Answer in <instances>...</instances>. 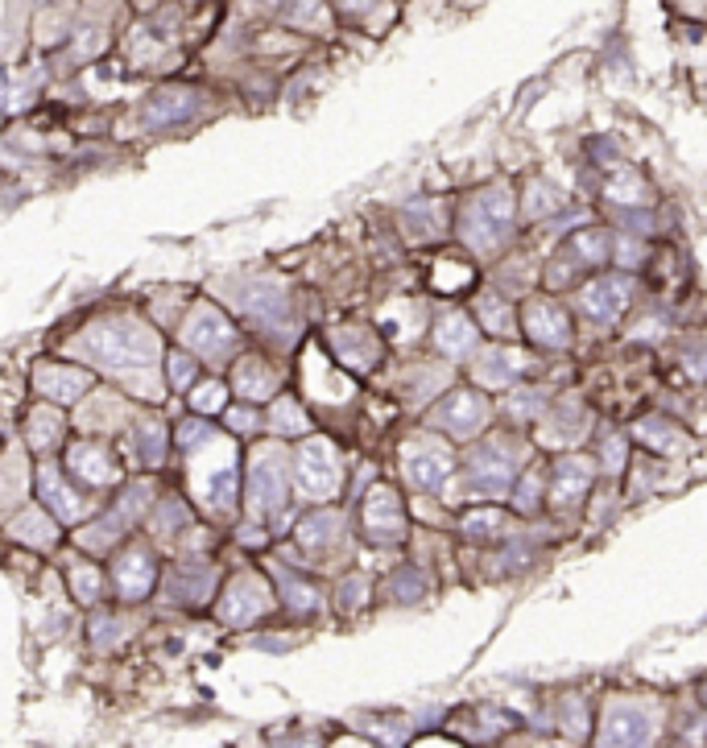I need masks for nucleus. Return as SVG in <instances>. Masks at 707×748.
Here are the masks:
<instances>
[{
	"mask_svg": "<svg viewBox=\"0 0 707 748\" xmlns=\"http://www.w3.org/2000/svg\"><path fill=\"white\" fill-rule=\"evenodd\" d=\"M265 608H269L265 583H257L253 575L236 579V583L228 587L224 604H220V612H224V620H228V625H249V620H257V616H261Z\"/></svg>",
	"mask_w": 707,
	"mask_h": 748,
	"instance_id": "14",
	"label": "nucleus"
},
{
	"mask_svg": "<svg viewBox=\"0 0 707 748\" xmlns=\"http://www.w3.org/2000/svg\"><path fill=\"white\" fill-rule=\"evenodd\" d=\"M236 389L249 397V401H261V397H269L273 389H278V381H273V372L261 360H244L236 368Z\"/></svg>",
	"mask_w": 707,
	"mask_h": 748,
	"instance_id": "23",
	"label": "nucleus"
},
{
	"mask_svg": "<svg viewBox=\"0 0 707 748\" xmlns=\"http://www.w3.org/2000/svg\"><path fill=\"white\" fill-rule=\"evenodd\" d=\"M294 476L311 501H331V496L340 492V455H335V447L327 439L302 443V451L294 455Z\"/></svg>",
	"mask_w": 707,
	"mask_h": 748,
	"instance_id": "4",
	"label": "nucleus"
},
{
	"mask_svg": "<svg viewBox=\"0 0 707 748\" xmlns=\"http://www.w3.org/2000/svg\"><path fill=\"white\" fill-rule=\"evenodd\" d=\"M195 405H199V410H220V405H224V385H203Z\"/></svg>",
	"mask_w": 707,
	"mask_h": 748,
	"instance_id": "37",
	"label": "nucleus"
},
{
	"mask_svg": "<svg viewBox=\"0 0 707 748\" xmlns=\"http://www.w3.org/2000/svg\"><path fill=\"white\" fill-rule=\"evenodd\" d=\"M273 426H278L282 434H298L302 426H306V418H302V410H298V405L294 401H278V405H273Z\"/></svg>",
	"mask_w": 707,
	"mask_h": 748,
	"instance_id": "32",
	"label": "nucleus"
},
{
	"mask_svg": "<svg viewBox=\"0 0 707 748\" xmlns=\"http://www.w3.org/2000/svg\"><path fill=\"white\" fill-rule=\"evenodd\" d=\"M538 496H542V472H526V480H521L517 492H513L517 509H534V505H538Z\"/></svg>",
	"mask_w": 707,
	"mask_h": 748,
	"instance_id": "33",
	"label": "nucleus"
},
{
	"mask_svg": "<svg viewBox=\"0 0 707 748\" xmlns=\"http://www.w3.org/2000/svg\"><path fill=\"white\" fill-rule=\"evenodd\" d=\"M58 430H63V422H54L46 410H38L34 422H29V447H34V451H50Z\"/></svg>",
	"mask_w": 707,
	"mask_h": 748,
	"instance_id": "30",
	"label": "nucleus"
},
{
	"mask_svg": "<svg viewBox=\"0 0 707 748\" xmlns=\"http://www.w3.org/2000/svg\"><path fill=\"white\" fill-rule=\"evenodd\" d=\"M42 496H46L50 509H54L58 517H63V521H75V517L83 513L79 496H71L67 484H58V472H54V467H42Z\"/></svg>",
	"mask_w": 707,
	"mask_h": 748,
	"instance_id": "26",
	"label": "nucleus"
},
{
	"mask_svg": "<svg viewBox=\"0 0 707 748\" xmlns=\"http://www.w3.org/2000/svg\"><path fill=\"white\" fill-rule=\"evenodd\" d=\"M612 253V236L604 228H583L567 240V261L571 265H604Z\"/></svg>",
	"mask_w": 707,
	"mask_h": 748,
	"instance_id": "19",
	"label": "nucleus"
},
{
	"mask_svg": "<svg viewBox=\"0 0 707 748\" xmlns=\"http://www.w3.org/2000/svg\"><path fill=\"white\" fill-rule=\"evenodd\" d=\"M191 368H195V360H191V356H174V360H170L174 385H187V381H191Z\"/></svg>",
	"mask_w": 707,
	"mask_h": 748,
	"instance_id": "39",
	"label": "nucleus"
},
{
	"mask_svg": "<svg viewBox=\"0 0 707 748\" xmlns=\"http://www.w3.org/2000/svg\"><path fill=\"white\" fill-rule=\"evenodd\" d=\"M141 447H145V459H149V463H158V459H162V447H166L162 430H158V426H141Z\"/></svg>",
	"mask_w": 707,
	"mask_h": 748,
	"instance_id": "35",
	"label": "nucleus"
},
{
	"mask_svg": "<svg viewBox=\"0 0 707 748\" xmlns=\"http://www.w3.org/2000/svg\"><path fill=\"white\" fill-rule=\"evenodd\" d=\"M608 199H617V203H645L650 195H645V182L637 178V174H617V178H608V191H604Z\"/></svg>",
	"mask_w": 707,
	"mask_h": 748,
	"instance_id": "29",
	"label": "nucleus"
},
{
	"mask_svg": "<svg viewBox=\"0 0 707 748\" xmlns=\"http://www.w3.org/2000/svg\"><path fill=\"white\" fill-rule=\"evenodd\" d=\"M476 319L493 331V335H505L509 327H513V306H509V298H501V294H480L476 298Z\"/></svg>",
	"mask_w": 707,
	"mask_h": 748,
	"instance_id": "25",
	"label": "nucleus"
},
{
	"mask_svg": "<svg viewBox=\"0 0 707 748\" xmlns=\"http://www.w3.org/2000/svg\"><path fill=\"white\" fill-rule=\"evenodd\" d=\"M517 476V455L509 443L488 439L468 455V480L480 496H505Z\"/></svg>",
	"mask_w": 707,
	"mask_h": 748,
	"instance_id": "5",
	"label": "nucleus"
},
{
	"mask_svg": "<svg viewBox=\"0 0 707 748\" xmlns=\"http://www.w3.org/2000/svg\"><path fill=\"white\" fill-rule=\"evenodd\" d=\"M550 488H555L550 496H555V505H559V509H579V505H583V496H588V488H592V463H588V459H579V455L559 459Z\"/></svg>",
	"mask_w": 707,
	"mask_h": 748,
	"instance_id": "13",
	"label": "nucleus"
},
{
	"mask_svg": "<svg viewBox=\"0 0 707 748\" xmlns=\"http://www.w3.org/2000/svg\"><path fill=\"white\" fill-rule=\"evenodd\" d=\"M87 348L96 352V360L104 364H120V368H137V364H149L153 356V344L149 335L133 323H100L87 331Z\"/></svg>",
	"mask_w": 707,
	"mask_h": 748,
	"instance_id": "3",
	"label": "nucleus"
},
{
	"mask_svg": "<svg viewBox=\"0 0 707 748\" xmlns=\"http://www.w3.org/2000/svg\"><path fill=\"white\" fill-rule=\"evenodd\" d=\"M282 17H286L290 25H298V29H306V25L323 21V5H319V0H286Z\"/></svg>",
	"mask_w": 707,
	"mask_h": 748,
	"instance_id": "31",
	"label": "nucleus"
},
{
	"mask_svg": "<svg viewBox=\"0 0 707 748\" xmlns=\"http://www.w3.org/2000/svg\"><path fill=\"white\" fill-rule=\"evenodd\" d=\"M364 529L373 542H397L406 534V513H402V501H397V492L377 484L368 492L364 501Z\"/></svg>",
	"mask_w": 707,
	"mask_h": 748,
	"instance_id": "10",
	"label": "nucleus"
},
{
	"mask_svg": "<svg viewBox=\"0 0 707 748\" xmlns=\"http://www.w3.org/2000/svg\"><path fill=\"white\" fill-rule=\"evenodd\" d=\"M182 339L195 348V352H203V356H220V352H228L232 348V323L220 315L215 306H195V315L187 319V327H182Z\"/></svg>",
	"mask_w": 707,
	"mask_h": 748,
	"instance_id": "11",
	"label": "nucleus"
},
{
	"mask_svg": "<svg viewBox=\"0 0 707 748\" xmlns=\"http://www.w3.org/2000/svg\"><path fill=\"white\" fill-rule=\"evenodd\" d=\"M629 302H633L629 277H596V282H588V286H583V294H579V310L592 323H600V327L621 323Z\"/></svg>",
	"mask_w": 707,
	"mask_h": 748,
	"instance_id": "7",
	"label": "nucleus"
},
{
	"mask_svg": "<svg viewBox=\"0 0 707 748\" xmlns=\"http://www.w3.org/2000/svg\"><path fill=\"white\" fill-rule=\"evenodd\" d=\"M464 534L472 538V542H493V538H505L509 534V513H501V509H476V513H468L464 517Z\"/></svg>",
	"mask_w": 707,
	"mask_h": 748,
	"instance_id": "21",
	"label": "nucleus"
},
{
	"mask_svg": "<svg viewBox=\"0 0 707 748\" xmlns=\"http://www.w3.org/2000/svg\"><path fill=\"white\" fill-rule=\"evenodd\" d=\"M199 108V96L191 87H162V91H153L149 104H145V120L149 124H182V120H191Z\"/></svg>",
	"mask_w": 707,
	"mask_h": 748,
	"instance_id": "15",
	"label": "nucleus"
},
{
	"mask_svg": "<svg viewBox=\"0 0 707 748\" xmlns=\"http://www.w3.org/2000/svg\"><path fill=\"white\" fill-rule=\"evenodd\" d=\"M71 467L83 476V480H91V484H104V480H112V467H108V459H104V451H91V447H79L75 455H71Z\"/></svg>",
	"mask_w": 707,
	"mask_h": 748,
	"instance_id": "28",
	"label": "nucleus"
},
{
	"mask_svg": "<svg viewBox=\"0 0 707 748\" xmlns=\"http://www.w3.org/2000/svg\"><path fill=\"white\" fill-rule=\"evenodd\" d=\"M228 418H232V430H253V426H257L253 410H232Z\"/></svg>",
	"mask_w": 707,
	"mask_h": 748,
	"instance_id": "40",
	"label": "nucleus"
},
{
	"mask_svg": "<svg viewBox=\"0 0 707 748\" xmlns=\"http://www.w3.org/2000/svg\"><path fill=\"white\" fill-rule=\"evenodd\" d=\"M637 439L645 443V447H654V451H666V455H674L683 447V434L674 430V422H666V418H645V422H637Z\"/></svg>",
	"mask_w": 707,
	"mask_h": 748,
	"instance_id": "24",
	"label": "nucleus"
},
{
	"mask_svg": "<svg viewBox=\"0 0 707 748\" xmlns=\"http://www.w3.org/2000/svg\"><path fill=\"white\" fill-rule=\"evenodd\" d=\"M290 496V472L282 451H257L253 472H249V509L261 513H278Z\"/></svg>",
	"mask_w": 707,
	"mask_h": 748,
	"instance_id": "6",
	"label": "nucleus"
},
{
	"mask_svg": "<svg viewBox=\"0 0 707 748\" xmlns=\"http://www.w3.org/2000/svg\"><path fill=\"white\" fill-rule=\"evenodd\" d=\"M654 740V720L650 711L637 703H608L604 724H600V744H650Z\"/></svg>",
	"mask_w": 707,
	"mask_h": 748,
	"instance_id": "9",
	"label": "nucleus"
},
{
	"mask_svg": "<svg viewBox=\"0 0 707 748\" xmlns=\"http://www.w3.org/2000/svg\"><path fill=\"white\" fill-rule=\"evenodd\" d=\"M253 5H278V0H253Z\"/></svg>",
	"mask_w": 707,
	"mask_h": 748,
	"instance_id": "43",
	"label": "nucleus"
},
{
	"mask_svg": "<svg viewBox=\"0 0 707 748\" xmlns=\"http://www.w3.org/2000/svg\"><path fill=\"white\" fill-rule=\"evenodd\" d=\"M493 418V405L476 389H451L435 410H430V426L451 434V439H476V434Z\"/></svg>",
	"mask_w": 707,
	"mask_h": 748,
	"instance_id": "2",
	"label": "nucleus"
},
{
	"mask_svg": "<svg viewBox=\"0 0 707 748\" xmlns=\"http://www.w3.org/2000/svg\"><path fill=\"white\" fill-rule=\"evenodd\" d=\"M331 344H335V348H348V352H352L348 360H352L356 368H373V364H377V344H373V339H368L364 331H335Z\"/></svg>",
	"mask_w": 707,
	"mask_h": 748,
	"instance_id": "27",
	"label": "nucleus"
},
{
	"mask_svg": "<svg viewBox=\"0 0 707 748\" xmlns=\"http://www.w3.org/2000/svg\"><path fill=\"white\" fill-rule=\"evenodd\" d=\"M75 583H79V600H91V583H96V575H91V571H75Z\"/></svg>",
	"mask_w": 707,
	"mask_h": 748,
	"instance_id": "41",
	"label": "nucleus"
},
{
	"mask_svg": "<svg viewBox=\"0 0 707 748\" xmlns=\"http://www.w3.org/2000/svg\"><path fill=\"white\" fill-rule=\"evenodd\" d=\"M406 480H410V488H418V492H443L447 484H451V476H455V459H451V451H443V447H430V443H422V447H406Z\"/></svg>",
	"mask_w": 707,
	"mask_h": 748,
	"instance_id": "8",
	"label": "nucleus"
},
{
	"mask_svg": "<svg viewBox=\"0 0 707 748\" xmlns=\"http://www.w3.org/2000/svg\"><path fill=\"white\" fill-rule=\"evenodd\" d=\"M335 538H340V517H335V513H315V517H306L298 525V542L306 550H327Z\"/></svg>",
	"mask_w": 707,
	"mask_h": 748,
	"instance_id": "22",
	"label": "nucleus"
},
{
	"mask_svg": "<svg viewBox=\"0 0 707 748\" xmlns=\"http://www.w3.org/2000/svg\"><path fill=\"white\" fill-rule=\"evenodd\" d=\"M476 339H480V331H476V323L468 315H443L439 327H435V348L443 356H451V360L472 356L476 352Z\"/></svg>",
	"mask_w": 707,
	"mask_h": 748,
	"instance_id": "16",
	"label": "nucleus"
},
{
	"mask_svg": "<svg viewBox=\"0 0 707 748\" xmlns=\"http://www.w3.org/2000/svg\"><path fill=\"white\" fill-rule=\"evenodd\" d=\"M286 600H290V608H298V612H315V608H319V591L306 587V583H286Z\"/></svg>",
	"mask_w": 707,
	"mask_h": 748,
	"instance_id": "34",
	"label": "nucleus"
},
{
	"mask_svg": "<svg viewBox=\"0 0 707 748\" xmlns=\"http://www.w3.org/2000/svg\"><path fill=\"white\" fill-rule=\"evenodd\" d=\"M513 232V191L509 186H484V191L464 207L459 236L472 253H497Z\"/></svg>",
	"mask_w": 707,
	"mask_h": 748,
	"instance_id": "1",
	"label": "nucleus"
},
{
	"mask_svg": "<svg viewBox=\"0 0 707 748\" xmlns=\"http://www.w3.org/2000/svg\"><path fill=\"white\" fill-rule=\"evenodd\" d=\"M116 583H120V596L141 600L145 591L153 587V563H149L141 550L125 554V558H120V567H116Z\"/></svg>",
	"mask_w": 707,
	"mask_h": 748,
	"instance_id": "20",
	"label": "nucleus"
},
{
	"mask_svg": "<svg viewBox=\"0 0 707 748\" xmlns=\"http://www.w3.org/2000/svg\"><path fill=\"white\" fill-rule=\"evenodd\" d=\"M621 451H625L621 439H604V467H608V472H621V463H625Z\"/></svg>",
	"mask_w": 707,
	"mask_h": 748,
	"instance_id": "38",
	"label": "nucleus"
},
{
	"mask_svg": "<svg viewBox=\"0 0 707 748\" xmlns=\"http://www.w3.org/2000/svg\"><path fill=\"white\" fill-rule=\"evenodd\" d=\"M521 368H526V360H521L517 352L497 348V352H488V356L476 364V381H480L484 389H509V385L521 377Z\"/></svg>",
	"mask_w": 707,
	"mask_h": 748,
	"instance_id": "17",
	"label": "nucleus"
},
{
	"mask_svg": "<svg viewBox=\"0 0 707 748\" xmlns=\"http://www.w3.org/2000/svg\"><path fill=\"white\" fill-rule=\"evenodd\" d=\"M340 5H344L348 13H364L368 5H377V0H340Z\"/></svg>",
	"mask_w": 707,
	"mask_h": 748,
	"instance_id": "42",
	"label": "nucleus"
},
{
	"mask_svg": "<svg viewBox=\"0 0 707 748\" xmlns=\"http://www.w3.org/2000/svg\"><path fill=\"white\" fill-rule=\"evenodd\" d=\"M559 199L550 195V186H534V195H530V215H542V211H555Z\"/></svg>",
	"mask_w": 707,
	"mask_h": 748,
	"instance_id": "36",
	"label": "nucleus"
},
{
	"mask_svg": "<svg viewBox=\"0 0 707 748\" xmlns=\"http://www.w3.org/2000/svg\"><path fill=\"white\" fill-rule=\"evenodd\" d=\"M38 389L50 397V401H75L83 397L87 389V377L79 368H63V364H42L38 368Z\"/></svg>",
	"mask_w": 707,
	"mask_h": 748,
	"instance_id": "18",
	"label": "nucleus"
},
{
	"mask_svg": "<svg viewBox=\"0 0 707 748\" xmlns=\"http://www.w3.org/2000/svg\"><path fill=\"white\" fill-rule=\"evenodd\" d=\"M526 335L538 348H567L571 344V319L559 302L550 298H534L526 306Z\"/></svg>",
	"mask_w": 707,
	"mask_h": 748,
	"instance_id": "12",
	"label": "nucleus"
}]
</instances>
